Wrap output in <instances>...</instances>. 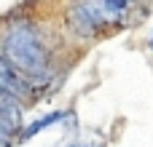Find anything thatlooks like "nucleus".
<instances>
[{
    "mask_svg": "<svg viewBox=\"0 0 153 147\" xmlns=\"http://www.w3.org/2000/svg\"><path fill=\"white\" fill-rule=\"evenodd\" d=\"M151 48H153V32H151Z\"/></svg>",
    "mask_w": 153,
    "mask_h": 147,
    "instance_id": "nucleus-7",
    "label": "nucleus"
},
{
    "mask_svg": "<svg viewBox=\"0 0 153 147\" xmlns=\"http://www.w3.org/2000/svg\"><path fill=\"white\" fill-rule=\"evenodd\" d=\"M0 121H3L11 131H13L16 123H19V110H16L13 99H8V96H3V94H0Z\"/></svg>",
    "mask_w": 153,
    "mask_h": 147,
    "instance_id": "nucleus-5",
    "label": "nucleus"
},
{
    "mask_svg": "<svg viewBox=\"0 0 153 147\" xmlns=\"http://www.w3.org/2000/svg\"><path fill=\"white\" fill-rule=\"evenodd\" d=\"M70 21L75 27L78 35H91L100 29V24H105V13H102V3H78L70 11Z\"/></svg>",
    "mask_w": 153,
    "mask_h": 147,
    "instance_id": "nucleus-2",
    "label": "nucleus"
},
{
    "mask_svg": "<svg viewBox=\"0 0 153 147\" xmlns=\"http://www.w3.org/2000/svg\"><path fill=\"white\" fill-rule=\"evenodd\" d=\"M3 56L24 75L40 78L46 72V46L30 21H13L3 35Z\"/></svg>",
    "mask_w": 153,
    "mask_h": 147,
    "instance_id": "nucleus-1",
    "label": "nucleus"
},
{
    "mask_svg": "<svg viewBox=\"0 0 153 147\" xmlns=\"http://www.w3.org/2000/svg\"><path fill=\"white\" fill-rule=\"evenodd\" d=\"M11 134H13V131L0 121V147H8V145H11Z\"/></svg>",
    "mask_w": 153,
    "mask_h": 147,
    "instance_id": "nucleus-6",
    "label": "nucleus"
},
{
    "mask_svg": "<svg viewBox=\"0 0 153 147\" xmlns=\"http://www.w3.org/2000/svg\"><path fill=\"white\" fill-rule=\"evenodd\" d=\"M65 118V112H48V115H43V118H38L35 123H30L24 131H22V139H32L38 131H43V129H51L54 123H59Z\"/></svg>",
    "mask_w": 153,
    "mask_h": 147,
    "instance_id": "nucleus-4",
    "label": "nucleus"
},
{
    "mask_svg": "<svg viewBox=\"0 0 153 147\" xmlns=\"http://www.w3.org/2000/svg\"><path fill=\"white\" fill-rule=\"evenodd\" d=\"M0 94L3 96H8V99H27L30 96V86H27V80L22 78V72L0 54Z\"/></svg>",
    "mask_w": 153,
    "mask_h": 147,
    "instance_id": "nucleus-3",
    "label": "nucleus"
}]
</instances>
